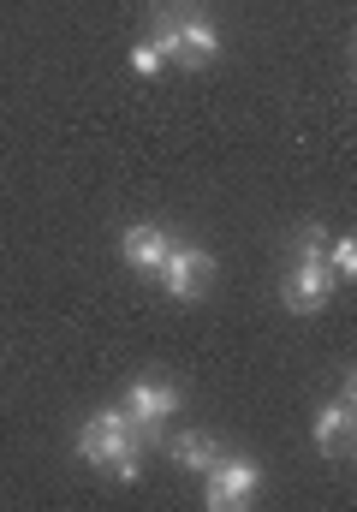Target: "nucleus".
Masks as SVG:
<instances>
[{
    "label": "nucleus",
    "mask_w": 357,
    "mask_h": 512,
    "mask_svg": "<svg viewBox=\"0 0 357 512\" xmlns=\"http://www.w3.org/2000/svg\"><path fill=\"white\" fill-rule=\"evenodd\" d=\"M149 42L161 48V60H173L185 72H203L221 60V30L185 0H155V36Z\"/></svg>",
    "instance_id": "7ed1b4c3"
},
{
    "label": "nucleus",
    "mask_w": 357,
    "mask_h": 512,
    "mask_svg": "<svg viewBox=\"0 0 357 512\" xmlns=\"http://www.w3.org/2000/svg\"><path fill=\"white\" fill-rule=\"evenodd\" d=\"M328 268L340 274V286H352V280H357V239H352V233L328 245Z\"/></svg>",
    "instance_id": "9d476101"
},
{
    "label": "nucleus",
    "mask_w": 357,
    "mask_h": 512,
    "mask_svg": "<svg viewBox=\"0 0 357 512\" xmlns=\"http://www.w3.org/2000/svg\"><path fill=\"white\" fill-rule=\"evenodd\" d=\"M262 495V465L256 459H238V453H221V465L203 477V507L209 512H233L250 507Z\"/></svg>",
    "instance_id": "39448f33"
},
{
    "label": "nucleus",
    "mask_w": 357,
    "mask_h": 512,
    "mask_svg": "<svg viewBox=\"0 0 357 512\" xmlns=\"http://www.w3.org/2000/svg\"><path fill=\"white\" fill-rule=\"evenodd\" d=\"M322 239H328L322 227H304V233L292 239L286 274H280V310H286V316H316V310H328L334 292H340V274L328 268V245H322Z\"/></svg>",
    "instance_id": "f03ea898"
},
{
    "label": "nucleus",
    "mask_w": 357,
    "mask_h": 512,
    "mask_svg": "<svg viewBox=\"0 0 357 512\" xmlns=\"http://www.w3.org/2000/svg\"><path fill=\"white\" fill-rule=\"evenodd\" d=\"M161 447V429H137L119 405H102L78 423V459L90 471H108L114 483H137L143 477V453Z\"/></svg>",
    "instance_id": "f257e3e1"
},
{
    "label": "nucleus",
    "mask_w": 357,
    "mask_h": 512,
    "mask_svg": "<svg viewBox=\"0 0 357 512\" xmlns=\"http://www.w3.org/2000/svg\"><path fill=\"white\" fill-rule=\"evenodd\" d=\"M352 405H357V387L352 376L340 382V393L316 411V423H310V441H316V453L328 459V465H340L346 453H352Z\"/></svg>",
    "instance_id": "0eeeda50"
},
{
    "label": "nucleus",
    "mask_w": 357,
    "mask_h": 512,
    "mask_svg": "<svg viewBox=\"0 0 357 512\" xmlns=\"http://www.w3.org/2000/svg\"><path fill=\"white\" fill-rule=\"evenodd\" d=\"M173 245V233L161 227V221H131L125 233H119V262L131 268V274H155L161 268V256Z\"/></svg>",
    "instance_id": "1a4fd4ad"
},
{
    "label": "nucleus",
    "mask_w": 357,
    "mask_h": 512,
    "mask_svg": "<svg viewBox=\"0 0 357 512\" xmlns=\"http://www.w3.org/2000/svg\"><path fill=\"white\" fill-rule=\"evenodd\" d=\"M161 453H167L179 471H191V477H209V471L221 465V453H227V447H221L209 429H173V435L161 429Z\"/></svg>",
    "instance_id": "6e6552de"
},
{
    "label": "nucleus",
    "mask_w": 357,
    "mask_h": 512,
    "mask_svg": "<svg viewBox=\"0 0 357 512\" xmlns=\"http://www.w3.org/2000/svg\"><path fill=\"white\" fill-rule=\"evenodd\" d=\"M179 405H185L179 382H161V376H137V382H125V393H119V411L137 429H167L179 417Z\"/></svg>",
    "instance_id": "423d86ee"
},
{
    "label": "nucleus",
    "mask_w": 357,
    "mask_h": 512,
    "mask_svg": "<svg viewBox=\"0 0 357 512\" xmlns=\"http://www.w3.org/2000/svg\"><path fill=\"white\" fill-rule=\"evenodd\" d=\"M215 274H221V262H215L209 245H167L161 268H155V280H161V292H167L173 304H197Z\"/></svg>",
    "instance_id": "20e7f679"
},
{
    "label": "nucleus",
    "mask_w": 357,
    "mask_h": 512,
    "mask_svg": "<svg viewBox=\"0 0 357 512\" xmlns=\"http://www.w3.org/2000/svg\"><path fill=\"white\" fill-rule=\"evenodd\" d=\"M125 66H131L137 78H155V72H161L167 60H161V48H155V42L143 36V42H131V54H125Z\"/></svg>",
    "instance_id": "9b49d317"
}]
</instances>
